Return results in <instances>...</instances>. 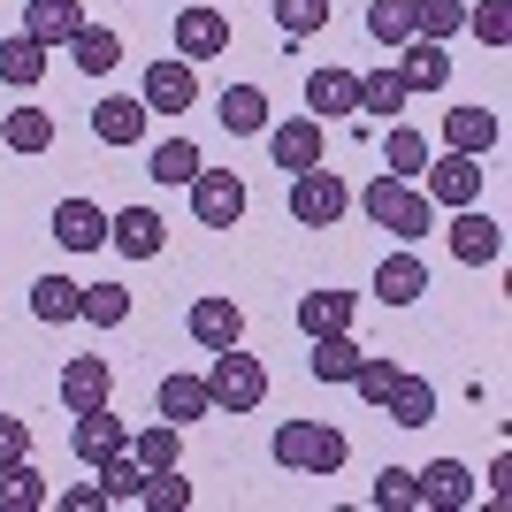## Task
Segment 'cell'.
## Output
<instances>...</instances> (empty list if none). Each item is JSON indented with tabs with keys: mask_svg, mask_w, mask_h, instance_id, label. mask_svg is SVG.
<instances>
[{
	"mask_svg": "<svg viewBox=\"0 0 512 512\" xmlns=\"http://www.w3.org/2000/svg\"><path fill=\"white\" fill-rule=\"evenodd\" d=\"M406 77L398 69H360V115H406Z\"/></svg>",
	"mask_w": 512,
	"mask_h": 512,
	"instance_id": "33",
	"label": "cell"
},
{
	"mask_svg": "<svg viewBox=\"0 0 512 512\" xmlns=\"http://www.w3.org/2000/svg\"><path fill=\"white\" fill-rule=\"evenodd\" d=\"M184 329H192V344H207V352H222V344H245V306H237V299H192Z\"/></svg>",
	"mask_w": 512,
	"mask_h": 512,
	"instance_id": "16",
	"label": "cell"
},
{
	"mask_svg": "<svg viewBox=\"0 0 512 512\" xmlns=\"http://www.w3.org/2000/svg\"><path fill=\"white\" fill-rule=\"evenodd\" d=\"M176 54H184V62H214V54H230V16H222V8H207V0H199V8H176Z\"/></svg>",
	"mask_w": 512,
	"mask_h": 512,
	"instance_id": "7",
	"label": "cell"
},
{
	"mask_svg": "<svg viewBox=\"0 0 512 512\" xmlns=\"http://www.w3.org/2000/svg\"><path fill=\"white\" fill-rule=\"evenodd\" d=\"M428 153H436V146H428V138H421L413 123H398V130L383 138V161H390V176H406V184L428 169Z\"/></svg>",
	"mask_w": 512,
	"mask_h": 512,
	"instance_id": "38",
	"label": "cell"
},
{
	"mask_svg": "<svg viewBox=\"0 0 512 512\" xmlns=\"http://www.w3.org/2000/svg\"><path fill=\"white\" fill-rule=\"evenodd\" d=\"M344 214H352V184H344V176H329L321 161L291 176V222H306V230H337Z\"/></svg>",
	"mask_w": 512,
	"mask_h": 512,
	"instance_id": "4",
	"label": "cell"
},
{
	"mask_svg": "<svg viewBox=\"0 0 512 512\" xmlns=\"http://www.w3.org/2000/svg\"><path fill=\"white\" fill-rule=\"evenodd\" d=\"M306 115H314V123L360 115V69H337V62H321L314 77H306Z\"/></svg>",
	"mask_w": 512,
	"mask_h": 512,
	"instance_id": "10",
	"label": "cell"
},
{
	"mask_svg": "<svg viewBox=\"0 0 512 512\" xmlns=\"http://www.w3.org/2000/svg\"><path fill=\"white\" fill-rule=\"evenodd\" d=\"M390 69L406 77V92H444V85H451V54H444V39H406Z\"/></svg>",
	"mask_w": 512,
	"mask_h": 512,
	"instance_id": "19",
	"label": "cell"
},
{
	"mask_svg": "<svg viewBox=\"0 0 512 512\" xmlns=\"http://www.w3.org/2000/svg\"><path fill=\"white\" fill-rule=\"evenodd\" d=\"M497 130H505V123H497L490 107L467 100V107H451V115H444V153H474V161H482V153L497 146Z\"/></svg>",
	"mask_w": 512,
	"mask_h": 512,
	"instance_id": "20",
	"label": "cell"
},
{
	"mask_svg": "<svg viewBox=\"0 0 512 512\" xmlns=\"http://www.w3.org/2000/svg\"><path fill=\"white\" fill-rule=\"evenodd\" d=\"M398 375H406L398 360H367V352H360V367H352V390H360L367 406H390V390H398Z\"/></svg>",
	"mask_w": 512,
	"mask_h": 512,
	"instance_id": "43",
	"label": "cell"
},
{
	"mask_svg": "<svg viewBox=\"0 0 512 512\" xmlns=\"http://www.w3.org/2000/svg\"><path fill=\"white\" fill-rule=\"evenodd\" d=\"M77 321H92V329H123V321H130V291H123V283H85Z\"/></svg>",
	"mask_w": 512,
	"mask_h": 512,
	"instance_id": "37",
	"label": "cell"
},
{
	"mask_svg": "<svg viewBox=\"0 0 512 512\" xmlns=\"http://www.w3.org/2000/svg\"><path fill=\"white\" fill-rule=\"evenodd\" d=\"M8 459H31V428L16 421V413H0V467Z\"/></svg>",
	"mask_w": 512,
	"mask_h": 512,
	"instance_id": "46",
	"label": "cell"
},
{
	"mask_svg": "<svg viewBox=\"0 0 512 512\" xmlns=\"http://www.w3.org/2000/svg\"><path fill=\"white\" fill-rule=\"evenodd\" d=\"M184 192H192V214L207 222V230H237L245 207H253V192H245V176H237V169H199Z\"/></svg>",
	"mask_w": 512,
	"mask_h": 512,
	"instance_id": "5",
	"label": "cell"
},
{
	"mask_svg": "<svg viewBox=\"0 0 512 512\" xmlns=\"http://www.w3.org/2000/svg\"><path fill=\"white\" fill-rule=\"evenodd\" d=\"M23 31L39 46H69L85 31V0H31V8H23Z\"/></svg>",
	"mask_w": 512,
	"mask_h": 512,
	"instance_id": "24",
	"label": "cell"
},
{
	"mask_svg": "<svg viewBox=\"0 0 512 512\" xmlns=\"http://www.w3.org/2000/svg\"><path fill=\"white\" fill-rule=\"evenodd\" d=\"M100 497L107 505H138V490H146V467H138V459H130V451H115V459H100Z\"/></svg>",
	"mask_w": 512,
	"mask_h": 512,
	"instance_id": "36",
	"label": "cell"
},
{
	"mask_svg": "<svg viewBox=\"0 0 512 512\" xmlns=\"http://www.w3.org/2000/svg\"><path fill=\"white\" fill-rule=\"evenodd\" d=\"M0 146L8 153H23V161H31V153H46L54 146V115H46V107H8V115H0Z\"/></svg>",
	"mask_w": 512,
	"mask_h": 512,
	"instance_id": "25",
	"label": "cell"
},
{
	"mask_svg": "<svg viewBox=\"0 0 512 512\" xmlns=\"http://www.w3.org/2000/svg\"><path fill=\"white\" fill-rule=\"evenodd\" d=\"M153 406H161V421H207L214 413V390H207V375H161V390H153Z\"/></svg>",
	"mask_w": 512,
	"mask_h": 512,
	"instance_id": "23",
	"label": "cell"
},
{
	"mask_svg": "<svg viewBox=\"0 0 512 512\" xmlns=\"http://www.w3.org/2000/svg\"><path fill=\"white\" fill-rule=\"evenodd\" d=\"M413 482H421V512H467L474 505V467L467 459H428Z\"/></svg>",
	"mask_w": 512,
	"mask_h": 512,
	"instance_id": "11",
	"label": "cell"
},
{
	"mask_svg": "<svg viewBox=\"0 0 512 512\" xmlns=\"http://www.w3.org/2000/svg\"><path fill=\"white\" fill-rule=\"evenodd\" d=\"M314 383H352V367H360V337L344 329V337H314Z\"/></svg>",
	"mask_w": 512,
	"mask_h": 512,
	"instance_id": "34",
	"label": "cell"
},
{
	"mask_svg": "<svg viewBox=\"0 0 512 512\" xmlns=\"http://www.w3.org/2000/svg\"><path fill=\"white\" fill-rule=\"evenodd\" d=\"M467 31L482 46H512V0H482V8H467Z\"/></svg>",
	"mask_w": 512,
	"mask_h": 512,
	"instance_id": "45",
	"label": "cell"
},
{
	"mask_svg": "<svg viewBox=\"0 0 512 512\" xmlns=\"http://www.w3.org/2000/svg\"><path fill=\"white\" fill-rule=\"evenodd\" d=\"M268 451H276L283 474H344V459H352L337 421H283Z\"/></svg>",
	"mask_w": 512,
	"mask_h": 512,
	"instance_id": "1",
	"label": "cell"
},
{
	"mask_svg": "<svg viewBox=\"0 0 512 512\" xmlns=\"http://www.w3.org/2000/svg\"><path fill=\"white\" fill-rule=\"evenodd\" d=\"M367 31H375V46H406L413 39V0H367Z\"/></svg>",
	"mask_w": 512,
	"mask_h": 512,
	"instance_id": "41",
	"label": "cell"
},
{
	"mask_svg": "<svg viewBox=\"0 0 512 512\" xmlns=\"http://www.w3.org/2000/svg\"><path fill=\"white\" fill-rule=\"evenodd\" d=\"M54 237H62L69 253H100L107 245V207L100 199H62V207H54Z\"/></svg>",
	"mask_w": 512,
	"mask_h": 512,
	"instance_id": "21",
	"label": "cell"
},
{
	"mask_svg": "<svg viewBox=\"0 0 512 512\" xmlns=\"http://www.w3.org/2000/svg\"><path fill=\"white\" fill-rule=\"evenodd\" d=\"M130 459H138V467H184V428L176 421L138 428V436H130Z\"/></svg>",
	"mask_w": 512,
	"mask_h": 512,
	"instance_id": "32",
	"label": "cell"
},
{
	"mask_svg": "<svg viewBox=\"0 0 512 512\" xmlns=\"http://www.w3.org/2000/svg\"><path fill=\"white\" fill-rule=\"evenodd\" d=\"M46 505H54L46 474L31 467V459H8V467H0V512H46Z\"/></svg>",
	"mask_w": 512,
	"mask_h": 512,
	"instance_id": "27",
	"label": "cell"
},
{
	"mask_svg": "<svg viewBox=\"0 0 512 512\" xmlns=\"http://www.w3.org/2000/svg\"><path fill=\"white\" fill-rule=\"evenodd\" d=\"M199 169H207V153H199L184 130H176V138H161V146H153V161H146V176H153V184H169V192H176V184H192Z\"/></svg>",
	"mask_w": 512,
	"mask_h": 512,
	"instance_id": "29",
	"label": "cell"
},
{
	"mask_svg": "<svg viewBox=\"0 0 512 512\" xmlns=\"http://www.w3.org/2000/svg\"><path fill=\"white\" fill-rule=\"evenodd\" d=\"M268 153H276L283 176L314 169V161H321V123H314V115H283V123L268 130Z\"/></svg>",
	"mask_w": 512,
	"mask_h": 512,
	"instance_id": "17",
	"label": "cell"
},
{
	"mask_svg": "<svg viewBox=\"0 0 512 512\" xmlns=\"http://www.w3.org/2000/svg\"><path fill=\"white\" fill-rule=\"evenodd\" d=\"M138 100H146V115H184V107L199 100V69L184 62V54L153 62V69H146V92H138Z\"/></svg>",
	"mask_w": 512,
	"mask_h": 512,
	"instance_id": "9",
	"label": "cell"
},
{
	"mask_svg": "<svg viewBox=\"0 0 512 512\" xmlns=\"http://www.w3.org/2000/svg\"><path fill=\"white\" fill-rule=\"evenodd\" d=\"M146 100H123V92H107L100 107H92V138H100V146H138V138H146Z\"/></svg>",
	"mask_w": 512,
	"mask_h": 512,
	"instance_id": "22",
	"label": "cell"
},
{
	"mask_svg": "<svg viewBox=\"0 0 512 512\" xmlns=\"http://www.w3.org/2000/svg\"><path fill=\"white\" fill-rule=\"evenodd\" d=\"M54 505H62V512H107V497H100V482H69Z\"/></svg>",
	"mask_w": 512,
	"mask_h": 512,
	"instance_id": "47",
	"label": "cell"
},
{
	"mask_svg": "<svg viewBox=\"0 0 512 512\" xmlns=\"http://www.w3.org/2000/svg\"><path fill=\"white\" fill-rule=\"evenodd\" d=\"M69 451H77L85 467H100V459H115V451H130V428H123V413H115V398H107V406H92V413H77Z\"/></svg>",
	"mask_w": 512,
	"mask_h": 512,
	"instance_id": "8",
	"label": "cell"
},
{
	"mask_svg": "<svg viewBox=\"0 0 512 512\" xmlns=\"http://www.w3.org/2000/svg\"><path fill=\"white\" fill-rule=\"evenodd\" d=\"M214 115H222L230 138H260V130H268V92L260 85H230L222 100H214Z\"/></svg>",
	"mask_w": 512,
	"mask_h": 512,
	"instance_id": "28",
	"label": "cell"
},
{
	"mask_svg": "<svg viewBox=\"0 0 512 512\" xmlns=\"http://www.w3.org/2000/svg\"><path fill=\"white\" fill-rule=\"evenodd\" d=\"M375 299H383V306H421L428 299V260L413 253V245L375 260Z\"/></svg>",
	"mask_w": 512,
	"mask_h": 512,
	"instance_id": "13",
	"label": "cell"
},
{
	"mask_svg": "<svg viewBox=\"0 0 512 512\" xmlns=\"http://www.w3.org/2000/svg\"><path fill=\"white\" fill-rule=\"evenodd\" d=\"M383 413H390L398 428H428V421H436V390H428L421 375H398V390H390Z\"/></svg>",
	"mask_w": 512,
	"mask_h": 512,
	"instance_id": "35",
	"label": "cell"
},
{
	"mask_svg": "<svg viewBox=\"0 0 512 512\" xmlns=\"http://www.w3.org/2000/svg\"><path fill=\"white\" fill-rule=\"evenodd\" d=\"M505 490H512V459L497 451V459H490V497H497V505H505Z\"/></svg>",
	"mask_w": 512,
	"mask_h": 512,
	"instance_id": "48",
	"label": "cell"
},
{
	"mask_svg": "<svg viewBox=\"0 0 512 512\" xmlns=\"http://www.w3.org/2000/svg\"><path fill=\"white\" fill-rule=\"evenodd\" d=\"M467 31V0H413V39H451Z\"/></svg>",
	"mask_w": 512,
	"mask_h": 512,
	"instance_id": "40",
	"label": "cell"
},
{
	"mask_svg": "<svg viewBox=\"0 0 512 512\" xmlns=\"http://www.w3.org/2000/svg\"><path fill=\"white\" fill-rule=\"evenodd\" d=\"M375 505H383V512H421V482H413V467H383V474H375Z\"/></svg>",
	"mask_w": 512,
	"mask_h": 512,
	"instance_id": "44",
	"label": "cell"
},
{
	"mask_svg": "<svg viewBox=\"0 0 512 512\" xmlns=\"http://www.w3.org/2000/svg\"><path fill=\"white\" fill-rule=\"evenodd\" d=\"M268 8H276L283 39H314L321 23H329V0H268Z\"/></svg>",
	"mask_w": 512,
	"mask_h": 512,
	"instance_id": "42",
	"label": "cell"
},
{
	"mask_svg": "<svg viewBox=\"0 0 512 512\" xmlns=\"http://www.w3.org/2000/svg\"><path fill=\"white\" fill-rule=\"evenodd\" d=\"M352 321H360V299H352V291H306L299 299V337L306 344L314 337H344Z\"/></svg>",
	"mask_w": 512,
	"mask_h": 512,
	"instance_id": "18",
	"label": "cell"
},
{
	"mask_svg": "<svg viewBox=\"0 0 512 512\" xmlns=\"http://www.w3.org/2000/svg\"><path fill=\"white\" fill-rule=\"evenodd\" d=\"M77 306H85V283H69V276H39V283H31V314H39L46 329L77 321Z\"/></svg>",
	"mask_w": 512,
	"mask_h": 512,
	"instance_id": "31",
	"label": "cell"
},
{
	"mask_svg": "<svg viewBox=\"0 0 512 512\" xmlns=\"http://www.w3.org/2000/svg\"><path fill=\"white\" fill-rule=\"evenodd\" d=\"M54 390H62L69 413H92V406H107V398H115V367L92 360V352H77V360L62 367V383H54Z\"/></svg>",
	"mask_w": 512,
	"mask_h": 512,
	"instance_id": "15",
	"label": "cell"
},
{
	"mask_svg": "<svg viewBox=\"0 0 512 512\" xmlns=\"http://www.w3.org/2000/svg\"><path fill=\"white\" fill-rule=\"evenodd\" d=\"M444 237H451V260H459V268H490V260L505 253V230H497L482 207H459V222H451Z\"/></svg>",
	"mask_w": 512,
	"mask_h": 512,
	"instance_id": "14",
	"label": "cell"
},
{
	"mask_svg": "<svg viewBox=\"0 0 512 512\" xmlns=\"http://www.w3.org/2000/svg\"><path fill=\"white\" fill-rule=\"evenodd\" d=\"M69 62L85 69V77H107V69L123 62V39H115V23H85V31L69 39Z\"/></svg>",
	"mask_w": 512,
	"mask_h": 512,
	"instance_id": "30",
	"label": "cell"
},
{
	"mask_svg": "<svg viewBox=\"0 0 512 512\" xmlns=\"http://www.w3.org/2000/svg\"><path fill=\"white\" fill-rule=\"evenodd\" d=\"M138 505H146V512H184V505H192V482H184V467H146V490H138Z\"/></svg>",
	"mask_w": 512,
	"mask_h": 512,
	"instance_id": "39",
	"label": "cell"
},
{
	"mask_svg": "<svg viewBox=\"0 0 512 512\" xmlns=\"http://www.w3.org/2000/svg\"><path fill=\"white\" fill-rule=\"evenodd\" d=\"M107 245H115L123 260H153L161 245H169V222H161L153 207H115L107 214Z\"/></svg>",
	"mask_w": 512,
	"mask_h": 512,
	"instance_id": "12",
	"label": "cell"
},
{
	"mask_svg": "<svg viewBox=\"0 0 512 512\" xmlns=\"http://www.w3.org/2000/svg\"><path fill=\"white\" fill-rule=\"evenodd\" d=\"M207 390H214V413H253L260 398H268V367H260L245 344H222V352H214Z\"/></svg>",
	"mask_w": 512,
	"mask_h": 512,
	"instance_id": "3",
	"label": "cell"
},
{
	"mask_svg": "<svg viewBox=\"0 0 512 512\" xmlns=\"http://www.w3.org/2000/svg\"><path fill=\"white\" fill-rule=\"evenodd\" d=\"M46 62H54V46H39L31 31H16V39H0V85L31 92V85L46 77Z\"/></svg>",
	"mask_w": 512,
	"mask_h": 512,
	"instance_id": "26",
	"label": "cell"
},
{
	"mask_svg": "<svg viewBox=\"0 0 512 512\" xmlns=\"http://www.w3.org/2000/svg\"><path fill=\"white\" fill-rule=\"evenodd\" d=\"M413 184H421L436 207H474V199H482V161H474V153H428V169L413 176Z\"/></svg>",
	"mask_w": 512,
	"mask_h": 512,
	"instance_id": "6",
	"label": "cell"
},
{
	"mask_svg": "<svg viewBox=\"0 0 512 512\" xmlns=\"http://www.w3.org/2000/svg\"><path fill=\"white\" fill-rule=\"evenodd\" d=\"M360 214H367V222H383L390 237H413V245L436 230V199H428L421 184H406V176H375V184L360 192Z\"/></svg>",
	"mask_w": 512,
	"mask_h": 512,
	"instance_id": "2",
	"label": "cell"
}]
</instances>
